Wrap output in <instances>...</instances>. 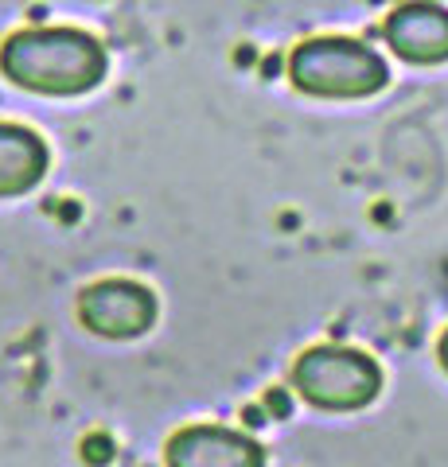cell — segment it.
I'll return each mask as SVG.
<instances>
[{
    "mask_svg": "<svg viewBox=\"0 0 448 467\" xmlns=\"http://www.w3.org/2000/svg\"><path fill=\"white\" fill-rule=\"evenodd\" d=\"M109 55L82 27H24L0 47V75L43 98H78L102 86Z\"/></svg>",
    "mask_w": 448,
    "mask_h": 467,
    "instance_id": "cell-1",
    "label": "cell"
},
{
    "mask_svg": "<svg viewBox=\"0 0 448 467\" xmlns=\"http://www.w3.org/2000/svg\"><path fill=\"white\" fill-rule=\"evenodd\" d=\"M288 78L300 94L328 101H355L386 90L390 67L386 58L359 39L324 36L308 39L288 55Z\"/></svg>",
    "mask_w": 448,
    "mask_h": 467,
    "instance_id": "cell-2",
    "label": "cell"
},
{
    "mask_svg": "<svg viewBox=\"0 0 448 467\" xmlns=\"http://www.w3.org/2000/svg\"><path fill=\"white\" fill-rule=\"evenodd\" d=\"M293 389L324 413H359L382 393V370L355 347H308L293 362Z\"/></svg>",
    "mask_w": 448,
    "mask_h": 467,
    "instance_id": "cell-3",
    "label": "cell"
},
{
    "mask_svg": "<svg viewBox=\"0 0 448 467\" xmlns=\"http://www.w3.org/2000/svg\"><path fill=\"white\" fill-rule=\"evenodd\" d=\"M156 292L129 276H106L78 292V319L102 339H141L156 324Z\"/></svg>",
    "mask_w": 448,
    "mask_h": 467,
    "instance_id": "cell-4",
    "label": "cell"
},
{
    "mask_svg": "<svg viewBox=\"0 0 448 467\" xmlns=\"http://www.w3.org/2000/svg\"><path fill=\"white\" fill-rule=\"evenodd\" d=\"M266 460L250 432L226 425H187L164 444V467H266Z\"/></svg>",
    "mask_w": 448,
    "mask_h": 467,
    "instance_id": "cell-5",
    "label": "cell"
},
{
    "mask_svg": "<svg viewBox=\"0 0 448 467\" xmlns=\"http://www.w3.org/2000/svg\"><path fill=\"white\" fill-rule=\"evenodd\" d=\"M382 36L390 43V51L413 67L448 63V8L432 5V0L398 5L386 16Z\"/></svg>",
    "mask_w": 448,
    "mask_h": 467,
    "instance_id": "cell-6",
    "label": "cell"
},
{
    "mask_svg": "<svg viewBox=\"0 0 448 467\" xmlns=\"http://www.w3.org/2000/svg\"><path fill=\"white\" fill-rule=\"evenodd\" d=\"M51 168V149L36 129L0 121V199H20L36 192Z\"/></svg>",
    "mask_w": 448,
    "mask_h": 467,
    "instance_id": "cell-7",
    "label": "cell"
},
{
    "mask_svg": "<svg viewBox=\"0 0 448 467\" xmlns=\"http://www.w3.org/2000/svg\"><path fill=\"white\" fill-rule=\"evenodd\" d=\"M437 358H441V367H444V374H448V331L441 335V343H437Z\"/></svg>",
    "mask_w": 448,
    "mask_h": 467,
    "instance_id": "cell-8",
    "label": "cell"
}]
</instances>
